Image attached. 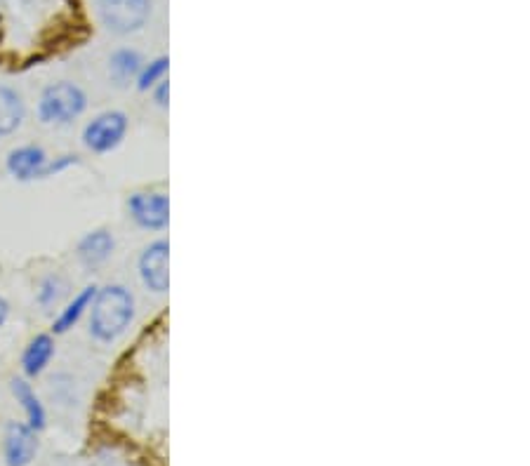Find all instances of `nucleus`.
<instances>
[{"label": "nucleus", "instance_id": "obj_1", "mask_svg": "<svg viewBox=\"0 0 530 466\" xmlns=\"http://www.w3.org/2000/svg\"><path fill=\"white\" fill-rule=\"evenodd\" d=\"M135 321V297L125 285L97 288L90 304V335L97 342H116Z\"/></svg>", "mask_w": 530, "mask_h": 466}, {"label": "nucleus", "instance_id": "obj_2", "mask_svg": "<svg viewBox=\"0 0 530 466\" xmlns=\"http://www.w3.org/2000/svg\"><path fill=\"white\" fill-rule=\"evenodd\" d=\"M88 109V95L81 85L59 81L48 85L38 99V121L43 125H55V128H66L76 123Z\"/></svg>", "mask_w": 530, "mask_h": 466}, {"label": "nucleus", "instance_id": "obj_3", "mask_svg": "<svg viewBox=\"0 0 530 466\" xmlns=\"http://www.w3.org/2000/svg\"><path fill=\"white\" fill-rule=\"evenodd\" d=\"M154 0H97V12L106 31L128 36L144 29L149 22Z\"/></svg>", "mask_w": 530, "mask_h": 466}, {"label": "nucleus", "instance_id": "obj_4", "mask_svg": "<svg viewBox=\"0 0 530 466\" xmlns=\"http://www.w3.org/2000/svg\"><path fill=\"white\" fill-rule=\"evenodd\" d=\"M130 121L123 111H104L99 116L85 125L83 130V144L85 149L92 153H111L123 144L125 135H128Z\"/></svg>", "mask_w": 530, "mask_h": 466}, {"label": "nucleus", "instance_id": "obj_5", "mask_svg": "<svg viewBox=\"0 0 530 466\" xmlns=\"http://www.w3.org/2000/svg\"><path fill=\"white\" fill-rule=\"evenodd\" d=\"M130 219L144 231H163L170 224V198L163 191H137L128 198Z\"/></svg>", "mask_w": 530, "mask_h": 466}, {"label": "nucleus", "instance_id": "obj_6", "mask_svg": "<svg viewBox=\"0 0 530 466\" xmlns=\"http://www.w3.org/2000/svg\"><path fill=\"white\" fill-rule=\"evenodd\" d=\"M137 269L144 288L154 295H165L170 290V243L165 238L149 243L139 255Z\"/></svg>", "mask_w": 530, "mask_h": 466}, {"label": "nucleus", "instance_id": "obj_7", "mask_svg": "<svg viewBox=\"0 0 530 466\" xmlns=\"http://www.w3.org/2000/svg\"><path fill=\"white\" fill-rule=\"evenodd\" d=\"M38 452V431L24 422H10L5 429V459L8 466H29Z\"/></svg>", "mask_w": 530, "mask_h": 466}, {"label": "nucleus", "instance_id": "obj_8", "mask_svg": "<svg viewBox=\"0 0 530 466\" xmlns=\"http://www.w3.org/2000/svg\"><path fill=\"white\" fill-rule=\"evenodd\" d=\"M48 153L41 146L26 144L17 146L8 153V172L19 182H33V179H43L45 165H48Z\"/></svg>", "mask_w": 530, "mask_h": 466}, {"label": "nucleus", "instance_id": "obj_9", "mask_svg": "<svg viewBox=\"0 0 530 466\" xmlns=\"http://www.w3.org/2000/svg\"><path fill=\"white\" fill-rule=\"evenodd\" d=\"M114 250H116L114 233L109 229H95L85 233L81 241H78L76 255L85 266H99L114 255Z\"/></svg>", "mask_w": 530, "mask_h": 466}, {"label": "nucleus", "instance_id": "obj_10", "mask_svg": "<svg viewBox=\"0 0 530 466\" xmlns=\"http://www.w3.org/2000/svg\"><path fill=\"white\" fill-rule=\"evenodd\" d=\"M26 104L22 95L10 85H0V137H8L22 128Z\"/></svg>", "mask_w": 530, "mask_h": 466}, {"label": "nucleus", "instance_id": "obj_11", "mask_svg": "<svg viewBox=\"0 0 530 466\" xmlns=\"http://www.w3.org/2000/svg\"><path fill=\"white\" fill-rule=\"evenodd\" d=\"M52 356H55V339L52 335H36L26 344L24 354H22V370L26 377H38L43 375L45 368H48Z\"/></svg>", "mask_w": 530, "mask_h": 466}, {"label": "nucleus", "instance_id": "obj_12", "mask_svg": "<svg viewBox=\"0 0 530 466\" xmlns=\"http://www.w3.org/2000/svg\"><path fill=\"white\" fill-rule=\"evenodd\" d=\"M95 292H97V285H85V288L78 292V295L71 299L62 311H59L55 323H52V332H55V335H64V332L76 328V325L81 323V318L90 311Z\"/></svg>", "mask_w": 530, "mask_h": 466}, {"label": "nucleus", "instance_id": "obj_13", "mask_svg": "<svg viewBox=\"0 0 530 466\" xmlns=\"http://www.w3.org/2000/svg\"><path fill=\"white\" fill-rule=\"evenodd\" d=\"M10 389H12V396L17 398V403L22 405L24 415H26V424L31 426L33 431H41L45 429V408L41 403V398L36 396V391H33V386L26 382L22 377H15L10 382Z\"/></svg>", "mask_w": 530, "mask_h": 466}, {"label": "nucleus", "instance_id": "obj_14", "mask_svg": "<svg viewBox=\"0 0 530 466\" xmlns=\"http://www.w3.org/2000/svg\"><path fill=\"white\" fill-rule=\"evenodd\" d=\"M142 66L144 59L137 50L121 48L109 57V76L118 88H125V85L137 83V76L139 71H142Z\"/></svg>", "mask_w": 530, "mask_h": 466}, {"label": "nucleus", "instance_id": "obj_15", "mask_svg": "<svg viewBox=\"0 0 530 466\" xmlns=\"http://www.w3.org/2000/svg\"><path fill=\"white\" fill-rule=\"evenodd\" d=\"M168 66H170L168 57H156V59H151L149 64H144L137 76V90L147 92L154 88L156 83H161L165 78V73H168Z\"/></svg>", "mask_w": 530, "mask_h": 466}, {"label": "nucleus", "instance_id": "obj_16", "mask_svg": "<svg viewBox=\"0 0 530 466\" xmlns=\"http://www.w3.org/2000/svg\"><path fill=\"white\" fill-rule=\"evenodd\" d=\"M66 295V281L62 276H45L38 285V304L41 306H55L59 299Z\"/></svg>", "mask_w": 530, "mask_h": 466}, {"label": "nucleus", "instance_id": "obj_17", "mask_svg": "<svg viewBox=\"0 0 530 466\" xmlns=\"http://www.w3.org/2000/svg\"><path fill=\"white\" fill-rule=\"evenodd\" d=\"M74 165H78V156H74V153H64V156L50 158L48 165H45L43 179H45V177H52V175H62L64 170L74 168Z\"/></svg>", "mask_w": 530, "mask_h": 466}, {"label": "nucleus", "instance_id": "obj_18", "mask_svg": "<svg viewBox=\"0 0 530 466\" xmlns=\"http://www.w3.org/2000/svg\"><path fill=\"white\" fill-rule=\"evenodd\" d=\"M151 90H154V102H156V106H161V109H168V99H170V83L165 81V78H163V81H161V83H156L154 88H151Z\"/></svg>", "mask_w": 530, "mask_h": 466}, {"label": "nucleus", "instance_id": "obj_19", "mask_svg": "<svg viewBox=\"0 0 530 466\" xmlns=\"http://www.w3.org/2000/svg\"><path fill=\"white\" fill-rule=\"evenodd\" d=\"M8 318H10V304H8V299L0 295V328L8 323Z\"/></svg>", "mask_w": 530, "mask_h": 466}]
</instances>
